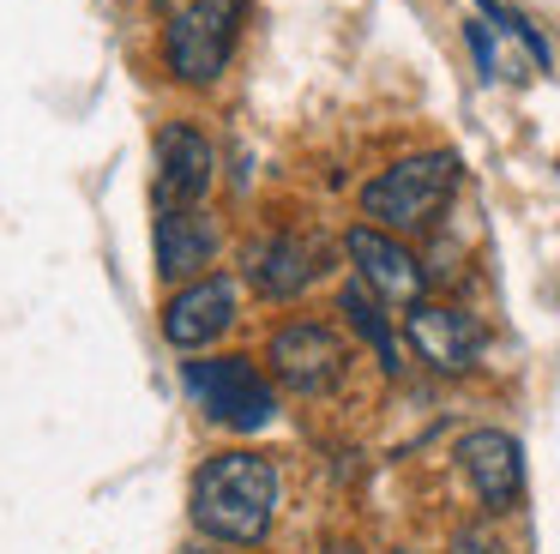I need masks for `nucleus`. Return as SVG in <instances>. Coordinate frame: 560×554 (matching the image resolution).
I'll return each mask as SVG.
<instances>
[{
  "label": "nucleus",
  "instance_id": "obj_5",
  "mask_svg": "<svg viewBox=\"0 0 560 554\" xmlns=\"http://www.w3.org/2000/svg\"><path fill=\"white\" fill-rule=\"evenodd\" d=\"M266 361H271V373H278L290 392L319 397V392H331V385L343 380V368H350V349H343V337L331 332V325H319V320H290V325H278V332H271Z\"/></svg>",
  "mask_w": 560,
  "mask_h": 554
},
{
  "label": "nucleus",
  "instance_id": "obj_1",
  "mask_svg": "<svg viewBox=\"0 0 560 554\" xmlns=\"http://www.w3.org/2000/svg\"><path fill=\"white\" fill-rule=\"evenodd\" d=\"M199 536L223 549H259L278 518V464L266 452H218L194 470L187 494Z\"/></svg>",
  "mask_w": 560,
  "mask_h": 554
},
{
  "label": "nucleus",
  "instance_id": "obj_14",
  "mask_svg": "<svg viewBox=\"0 0 560 554\" xmlns=\"http://www.w3.org/2000/svg\"><path fill=\"white\" fill-rule=\"evenodd\" d=\"M470 48H476V60H482V72L494 79L500 60H494V43H488V24H470Z\"/></svg>",
  "mask_w": 560,
  "mask_h": 554
},
{
  "label": "nucleus",
  "instance_id": "obj_11",
  "mask_svg": "<svg viewBox=\"0 0 560 554\" xmlns=\"http://www.w3.org/2000/svg\"><path fill=\"white\" fill-rule=\"evenodd\" d=\"M242 265H247V284H254L266 301H295L319 272H326V265H319V247L307 235H295V229H271V235H259Z\"/></svg>",
  "mask_w": 560,
  "mask_h": 554
},
{
  "label": "nucleus",
  "instance_id": "obj_15",
  "mask_svg": "<svg viewBox=\"0 0 560 554\" xmlns=\"http://www.w3.org/2000/svg\"><path fill=\"white\" fill-rule=\"evenodd\" d=\"M182 554H235V549H223V542H194V549H182Z\"/></svg>",
  "mask_w": 560,
  "mask_h": 554
},
{
  "label": "nucleus",
  "instance_id": "obj_8",
  "mask_svg": "<svg viewBox=\"0 0 560 554\" xmlns=\"http://www.w3.org/2000/svg\"><path fill=\"white\" fill-rule=\"evenodd\" d=\"M404 332H410V349L434 373H470L476 356H482V325L464 308H446V301H416V308H404Z\"/></svg>",
  "mask_w": 560,
  "mask_h": 554
},
{
  "label": "nucleus",
  "instance_id": "obj_3",
  "mask_svg": "<svg viewBox=\"0 0 560 554\" xmlns=\"http://www.w3.org/2000/svg\"><path fill=\"white\" fill-rule=\"evenodd\" d=\"M182 392L194 397L218 428H235V434H254L278 416V392H271V380L259 373V361H247V356L182 361Z\"/></svg>",
  "mask_w": 560,
  "mask_h": 554
},
{
  "label": "nucleus",
  "instance_id": "obj_4",
  "mask_svg": "<svg viewBox=\"0 0 560 554\" xmlns=\"http://www.w3.org/2000/svg\"><path fill=\"white\" fill-rule=\"evenodd\" d=\"M242 36V0H187L163 24V67L182 84H218Z\"/></svg>",
  "mask_w": 560,
  "mask_h": 554
},
{
  "label": "nucleus",
  "instance_id": "obj_17",
  "mask_svg": "<svg viewBox=\"0 0 560 554\" xmlns=\"http://www.w3.org/2000/svg\"><path fill=\"white\" fill-rule=\"evenodd\" d=\"M398 554H410V549H398Z\"/></svg>",
  "mask_w": 560,
  "mask_h": 554
},
{
  "label": "nucleus",
  "instance_id": "obj_2",
  "mask_svg": "<svg viewBox=\"0 0 560 554\" xmlns=\"http://www.w3.org/2000/svg\"><path fill=\"white\" fill-rule=\"evenodd\" d=\"M458 193V157L452 151H422L404 157V163L380 169L362 187V217L386 235H410V229H428L446 199Z\"/></svg>",
  "mask_w": 560,
  "mask_h": 554
},
{
  "label": "nucleus",
  "instance_id": "obj_12",
  "mask_svg": "<svg viewBox=\"0 0 560 554\" xmlns=\"http://www.w3.org/2000/svg\"><path fill=\"white\" fill-rule=\"evenodd\" d=\"M211 253H218V223H211L199 205L158 211V272L163 277L199 272V265H211Z\"/></svg>",
  "mask_w": 560,
  "mask_h": 554
},
{
  "label": "nucleus",
  "instance_id": "obj_9",
  "mask_svg": "<svg viewBox=\"0 0 560 554\" xmlns=\"http://www.w3.org/2000/svg\"><path fill=\"white\" fill-rule=\"evenodd\" d=\"M235 325V277H194L163 301V337L175 349H206Z\"/></svg>",
  "mask_w": 560,
  "mask_h": 554
},
{
  "label": "nucleus",
  "instance_id": "obj_10",
  "mask_svg": "<svg viewBox=\"0 0 560 554\" xmlns=\"http://www.w3.org/2000/svg\"><path fill=\"white\" fill-rule=\"evenodd\" d=\"M211 139L187 120H170L158 132V211H175V205H199L211 187Z\"/></svg>",
  "mask_w": 560,
  "mask_h": 554
},
{
  "label": "nucleus",
  "instance_id": "obj_16",
  "mask_svg": "<svg viewBox=\"0 0 560 554\" xmlns=\"http://www.w3.org/2000/svg\"><path fill=\"white\" fill-rule=\"evenodd\" d=\"M319 554H355V549H350V542H331V549H319Z\"/></svg>",
  "mask_w": 560,
  "mask_h": 554
},
{
  "label": "nucleus",
  "instance_id": "obj_13",
  "mask_svg": "<svg viewBox=\"0 0 560 554\" xmlns=\"http://www.w3.org/2000/svg\"><path fill=\"white\" fill-rule=\"evenodd\" d=\"M338 313L350 320V332H362L368 344H374L380 368H386V373H398V337H392L386 301H380V296H368L362 284H343V289H338Z\"/></svg>",
  "mask_w": 560,
  "mask_h": 554
},
{
  "label": "nucleus",
  "instance_id": "obj_7",
  "mask_svg": "<svg viewBox=\"0 0 560 554\" xmlns=\"http://www.w3.org/2000/svg\"><path fill=\"white\" fill-rule=\"evenodd\" d=\"M452 458H458L464 482L476 488V500L488 512H512L524 500V446L506 428H470Z\"/></svg>",
  "mask_w": 560,
  "mask_h": 554
},
{
  "label": "nucleus",
  "instance_id": "obj_6",
  "mask_svg": "<svg viewBox=\"0 0 560 554\" xmlns=\"http://www.w3.org/2000/svg\"><path fill=\"white\" fill-rule=\"evenodd\" d=\"M343 253H350V265H355V284H362L368 296H380L386 308H416V301H422V265H416V253L404 247L398 235H386V229H374V223H355L350 235H343Z\"/></svg>",
  "mask_w": 560,
  "mask_h": 554
}]
</instances>
